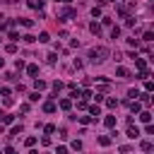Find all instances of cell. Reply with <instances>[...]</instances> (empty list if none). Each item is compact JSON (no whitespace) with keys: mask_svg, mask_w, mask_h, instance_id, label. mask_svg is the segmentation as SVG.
I'll return each instance as SVG.
<instances>
[{"mask_svg":"<svg viewBox=\"0 0 154 154\" xmlns=\"http://www.w3.org/2000/svg\"><path fill=\"white\" fill-rule=\"evenodd\" d=\"M106 58H108V48L106 46H96V48L89 51V60L91 63H103Z\"/></svg>","mask_w":154,"mask_h":154,"instance_id":"cell-1","label":"cell"},{"mask_svg":"<svg viewBox=\"0 0 154 154\" xmlns=\"http://www.w3.org/2000/svg\"><path fill=\"white\" fill-rule=\"evenodd\" d=\"M75 14H77V12H75L72 7H65V10H60V12H58V19H60V22H65L67 17H75Z\"/></svg>","mask_w":154,"mask_h":154,"instance_id":"cell-2","label":"cell"},{"mask_svg":"<svg viewBox=\"0 0 154 154\" xmlns=\"http://www.w3.org/2000/svg\"><path fill=\"white\" fill-rule=\"evenodd\" d=\"M125 135H128V137H130V140H137V137H140V128H135V125H130V128H128V132H125Z\"/></svg>","mask_w":154,"mask_h":154,"instance_id":"cell-3","label":"cell"},{"mask_svg":"<svg viewBox=\"0 0 154 154\" xmlns=\"http://www.w3.org/2000/svg\"><path fill=\"white\" fill-rule=\"evenodd\" d=\"M140 147H142V152H147V154H149V152L154 149V144H152L149 140H144V142H140Z\"/></svg>","mask_w":154,"mask_h":154,"instance_id":"cell-4","label":"cell"},{"mask_svg":"<svg viewBox=\"0 0 154 154\" xmlns=\"http://www.w3.org/2000/svg\"><path fill=\"white\" fill-rule=\"evenodd\" d=\"M135 65H137V70L142 72V70H147V63H144V58H135Z\"/></svg>","mask_w":154,"mask_h":154,"instance_id":"cell-5","label":"cell"},{"mask_svg":"<svg viewBox=\"0 0 154 154\" xmlns=\"http://www.w3.org/2000/svg\"><path fill=\"white\" fill-rule=\"evenodd\" d=\"M140 120H142V123H149V120H152V113H149V111H140Z\"/></svg>","mask_w":154,"mask_h":154,"instance_id":"cell-6","label":"cell"},{"mask_svg":"<svg viewBox=\"0 0 154 154\" xmlns=\"http://www.w3.org/2000/svg\"><path fill=\"white\" fill-rule=\"evenodd\" d=\"M26 5H29V7H34V10H41V7H43V0H29Z\"/></svg>","mask_w":154,"mask_h":154,"instance_id":"cell-7","label":"cell"},{"mask_svg":"<svg viewBox=\"0 0 154 154\" xmlns=\"http://www.w3.org/2000/svg\"><path fill=\"white\" fill-rule=\"evenodd\" d=\"M26 72H29V77H36V75H38V65H29Z\"/></svg>","mask_w":154,"mask_h":154,"instance_id":"cell-8","label":"cell"},{"mask_svg":"<svg viewBox=\"0 0 154 154\" xmlns=\"http://www.w3.org/2000/svg\"><path fill=\"white\" fill-rule=\"evenodd\" d=\"M34 87H36V91H41V89H46L48 84H46L43 79H34Z\"/></svg>","mask_w":154,"mask_h":154,"instance_id":"cell-9","label":"cell"},{"mask_svg":"<svg viewBox=\"0 0 154 154\" xmlns=\"http://www.w3.org/2000/svg\"><path fill=\"white\" fill-rule=\"evenodd\" d=\"M43 111H46V113H53V111H55V103H53V101H46V103H43Z\"/></svg>","mask_w":154,"mask_h":154,"instance_id":"cell-10","label":"cell"},{"mask_svg":"<svg viewBox=\"0 0 154 154\" xmlns=\"http://www.w3.org/2000/svg\"><path fill=\"white\" fill-rule=\"evenodd\" d=\"M103 123H106V128H113V125H116V116H106Z\"/></svg>","mask_w":154,"mask_h":154,"instance_id":"cell-11","label":"cell"},{"mask_svg":"<svg viewBox=\"0 0 154 154\" xmlns=\"http://www.w3.org/2000/svg\"><path fill=\"white\" fill-rule=\"evenodd\" d=\"M99 144H101V147H108V144H111V137H108V135H101V137H99Z\"/></svg>","mask_w":154,"mask_h":154,"instance_id":"cell-12","label":"cell"},{"mask_svg":"<svg viewBox=\"0 0 154 154\" xmlns=\"http://www.w3.org/2000/svg\"><path fill=\"white\" fill-rule=\"evenodd\" d=\"M116 75H118V77H120V79H125V77H128V75H130V72H128V70H125V67H118V70H116Z\"/></svg>","mask_w":154,"mask_h":154,"instance_id":"cell-13","label":"cell"},{"mask_svg":"<svg viewBox=\"0 0 154 154\" xmlns=\"http://www.w3.org/2000/svg\"><path fill=\"white\" fill-rule=\"evenodd\" d=\"M70 106H72L70 99H63V101H60V108H63V111H70Z\"/></svg>","mask_w":154,"mask_h":154,"instance_id":"cell-14","label":"cell"},{"mask_svg":"<svg viewBox=\"0 0 154 154\" xmlns=\"http://www.w3.org/2000/svg\"><path fill=\"white\" fill-rule=\"evenodd\" d=\"M130 111H132V113H140V111H142V106H140L137 101H130Z\"/></svg>","mask_w":154,"mask_h":154,"instance_id":"cell-15","label":"cell"},{"mask_svg":"<svg viewBox=\"0 0 154 154\" xmlns=\"http://www.w3.org/2000/svg\"><path fill=\"white\" fill-rule=\"evenodd\" d=\"M19 24H22V26H26V29H29V26H34V22H31V19H24V17H19Z\"/></svg>","mask_w":154,"mask_h":154,"instance_id":"cell-16","label":"cell"},{"mask_svg":"<svg viewBox=\"0 0 154 154\" xmlns=\"http://www.w3.org/2000/svg\"><path fill=\"white\" fill-rule=\"evenodd\" d=\"M89 31H91V34H99V31H101V26H99L96 22H91V24H89Z\"/></svg>","mask_w":154,"mask_h":154,"instance_id":"cell-17","label":"cell"},{"mask_svg":"<svg viewBox=\"0 0 154 154\" xmlns=\"http://www.w3.org/2000/svg\"><path fill=\"white\" fill-rule=\"evenodd\" d=\"M38 41H41V43H48V41H51V36H48L46 31H41V34H38Z\"/></svg>","mask_w":154,"mask_h":154,"instance_id":"cell-18","label":"cell"},{"mask_svg":"<svg viewBox=\"0 0 154 154\" xmlns=\"http://www.w3.org/2000/svg\"><path fill=\"white\" fill-rule=\"evenodd\" d=\"M140 96H142V103H144V106H149V103H152V99H149V91H144V94H140Z\"/></svg>","mask_w":154,"mask_h":154,"instance_id":"cell-19","label":"cell"},{"mask_svg":"<svg viewBox=\"0 0 154 154\" xmlns=\"http://www.w3.org/2000/svg\"><path fill=\"white\" fill-rule=\"evenodd\" d=\"M22 130H24V128H22V125H14V128H12V130H10V137H14V135H19V132H22Z\"/></svg>","mask_w":154,"mask_h":154,"instance_id":"cell-20","label":"cell"},{"mask_svg":"<svg viewBox=\"0 0 154 154\" xmlns=\"http://www.w3.org/2000/svg\"><path fill=\"white\" fill-rule=\"evenodd\" d=\"M128 96H130L132 101H137V96H140V91H137V89H130V91H128Z\"/></svg>","mask_w":154,"mask_h":154,"instance_id":"cell-21","label":"cell"},{"mask_svg":"<svg viewBox=\"0 0 154 154\" xmlns=\"http://www.w3.org/2000/svg\"><path fill=\"white\" fill-rule=\"evenodd\" d=\"M0 120H2V123H7V125H10V123H12V120H14V118H12V116H10V113H2V118H0Z\"/></svg>","mask_w":154,"mask_h":154,"instance_id":"cell-22","label":"cell"},{"mask_svg":"<svg viewBox=\"0 0 154 154\" xmlns=\"http://www.w3.org/2000/svg\"><path fill=\"white\" fill-rule=\"evenodd\" d=\"M111 36L118 38V36H120V26H113V29H111Z\"/></svg>","mask_w":154,"mask_h":154,"instance_id":"cell-23","label":"cell"},{"mask_svg":"<svg viewBox=\"0 0 154 154\" xmlns=\"http://www.w3.org/2000/svg\"><path fill=\"white\" fill-rule=\"evenodd\" d=\"M142 41H147V43H149V41H154V36H152V31H144V36H142Z\"/></svg>","mask_w":154,"mask_h":154,"instance_id":"cell-24","label":"cell"},{"mask_svg":"<svg viewBox=\"0 0 154 154\" xmlns=\"http://www.w3.org/2000/svg\"><path fill=\"white\" fill-rule=\"evenodd\" d=\"M5 51H7V53H17V46H14V43H7Z\"/></svg>","mask_w":154,"mask_h":154,"instance_id":"cell-25","label":"cell"},{"mask_svg":"<svg viewBox=\"0 0 154 154\" xmlns=\"http://www.w3.org/2000/svg\"><path fill=\"white\" fill-rule=\"evenodd\" d=\"M106 106H108V108H116L118 101H116V99H106Z\"/></svg>","mask_w":154,"mask_h":154,"instance_id":"cell-26","label":"cell"},{"mask_svg":"<svg viewBox=\"0 0 154 154\" xmlns=\"http://www.w3.org/2000/svg\"><path fill=\"white\" fill-rule=\"evenodd\" d=\"M89 113H91V116H99L101 108H99V106H89Z\"/></svg>","mask_w":154,"mask_h":154,"instance_id":"cell-27","label":"cell"},{"mask_svg":"<svg viewBox=\"0 0 154 154\" xmlns=\"http://www.w3.org/2000/svg\"><path fill=\"white\" fill-rule=\"evenodd\" d=\"M79 123H82V125H89L91 118H89V116H79Z\"/></svg>","mask_w":154,"mask_h":154,"instance_id":"cell-28","label":"cell"},{"mask_svg":"<svg viewBox=\"0 0 154 154\" xmlns=\"http://www.w3.org/2000/svg\"><path fill=\"white\" fill-rule=\"evenodd\" d=\"M24 144H26V147H34V144H36V137H26Z\"/></svg>","mask_w":154,"mask_h":154,"instance_id":"cell-29","label":"cell"},{"mask_svg":"<svg viewBox=\"0 0 154 154\" xmlns=\"http://www.w3.org/2000/svg\"><path fill=\"white\" fill-rule=\"evenodd\" d=\"M128 43H130V46H135V48H137V46H140V38H135V36H132V38H128Z\"/></svg>","mask_w":154,"mask_h":154,"instance_id":"cell-30","label":"cell"},{"mask_svg":"<svg viewBox=\"0 0 154 154\" xmlns=\"http://www.w3.org/2000/svg\"><path fill=\"white\" fill-rule=\"evenodd\" d=\"M60 89H63V82H53V91H55V94H58V91H60Z\"/></svg>","mask_w":154,"mask_h":154,"instance_id":"cell-31","label":"cell"},{"mask_svg":"<svg viewBox=\"0 0 154 154\" xmlns=\"http://www.w3.org/2000/svg\"><path fill=\"white\" fill-rule=\"evenodd\" d=\"M144 132H147V135H154V125H152V123H147V128H144Z\"/></svg>","mask_w":154,"mask_h":154,"instance_id":"cell-32","label":"cell"},{"mask_svg":"<svg viewBox=\"0 0 154 154\" xmlns=\"http://www.w3.org/2000/svg\"><path fill=\"white\" fill-rule=\"evenodd\" d=\"M72 149H75V152H79V149H82V142H79V140H75V142H72Z\"/></svg>","mask_w":154,"mask_h":154,"instance_id":"cell-33","label":"cell"},{"mask_svg":"<svg viewBox=\"0 0 154 154\" xmlns=\"http://www.w3.org/2000/svg\"><path fill=\"white\" fill-rule=\"evenodd\" d=\"M135 24V17H125V26H132Z\"/></svg>","mask_w":154,"mask_h":154,"instance_id":"cell-34","label":"cell"},{"mask_svg":"<svg viewBox=\"0 0 154 154\" xmlns=\"http://www.w3.org/2000/svg\"><path fill=\"white\" fill-rule=\"evenodd\" d=\"M10 41L14 43V41H19V36H17V31H10Z\"/></svg>","mask_w":154,"mask_h":154,"instance_id":"cell-35","label":"cell"},{"mask_svg":"<svg viewBox=\"0 0 154 154\" xmlns=\"http://www.w3.org/2000/svg\"><path fill=\"white\" fill-rule=\"evenodd\" d=\"M152 89H154V84H152V82L147 79V82H144V91H152Z\"/></svg>","mask_w":154,"mask_h":154,"instance_id":"cell-36","label":"cell"},{"mask_svg":"<svg viewBox=\"0 0 154 154\" xmlns=\"http://www.w3.org/2000/svg\"><path fill=\"white\" fill-rule=\"evenodd\" d=\"M29 101H38V91H31L29 94Z\"/></svg>","mask_w":154,"mask_h":154,"instance_id":"cell-37","label":"cell"},{"mask_svg":"<svg viewBox=\"0 0 154 154\" xmlns=\"http://www.w3.org/2000/svg\"><path fill=\"white\" fill-rule=\"evenodd\" d=\"M55 154H67V147H58V152Z\"/></svg>","mask_w":154,"mask_h":154,"instance_id":"cell-38","label":"cell"},{"mask_svg":"<svg viewBox=\"0 0 154 154\" xmlns=\"http://www.w3.org/2000/svg\"><path fill=\"white\" fill-rule=\"evenodd\" d=\"M101 2H116V0H101Z\"/></svg>","mask_w":154,"mask_h":154,"instance_id":"cell-39","label":"cell"},{"mask_svg":"<svg viewBox=\"0 0 154 154\" xmlns=\"http://www.w3.org/2000/svg\"><path fill=\"white\" fill-rule=\"evenodd\" d=\"M29 154H38V152H29Z\"/></svg>","mask_w":154,"mask_h":154,"instance_id":"cell-40","label":"cell"},{"mask_svg":"<svg viewBox=\"0 0 154 154\" xmlns=\"http://www.w3.org/2000/svg\"><path fill=\"white\" fill-rule=\"evenodd\" d=\"M10 2H19V0H10Z\"/></svg>","mask_w":154,"mask_h":154,"instance_id":"cell-41","label":"cell"},{"mask_svg":"<svg viewBox=\"0 0 154 154\" xmlns=\"http://www.w3.org/2000/svg\"><path fill=\"white\" fill-rule=\"evenodd\" d=\"M0 67H2V58H0Z\"/></svg>","mask_w":154,"mask_h":154,"instance_id":"cell-42","label":"cell"},{"mask_svg":"<svg viewBox=\"0 0 154 154\" xmlns=\"http://www.w3.org/2000/svg\"><path fill=\"white\" fill-rule=\"evenodd\" d=\"M12 154H14V152H12Z\"/></svg>","mask_w":154,"mask_h":154,"instance_id":"cell-43","label":"cell"}]
</instances>
